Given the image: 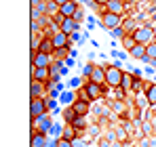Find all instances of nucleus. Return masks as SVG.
Masks as SVG:
<instances>
[{
	"label": "nucleus",
	"mask_w": 156,
	"mask_h": 147,
	"mask_svg": "<svg viewBox=\"0 0 156 147\" xmlns=\"http://www.w3.org/2000/svg\"><path fill=\"white\" fill-rule=\"evenodd\" d=\"M104 95H105V86L97 84V82H91V80H84V84H82V95H80V99H89V101L93 103V101L101 99Z\"/></svg>",
	"instance_id": "nucleus-1"
},
{
	"label": "nucleus",
	"mask_w": 156,
	"mask_h": 147,
	"mask_svg": "<svg viewBox=\"0 0 156 147\" xmlns=\"http://www.w3.org/2000/svg\"><path fill=\"white\" fill-rule=\"evenodd\" d=\"M133 38H135V42L137 44H152V42H156V34L154 29L150 27V25H139L135 32H133Z\"/></svg>",
	"instance_id": "nucleus-2"
},
{
	"label": "nucleus",
	"mask_w": 156,
	"mask_h": 147,
	"mask_svg": "<svg viewBox=\"0 0 156 147\" xmlns=\"http://www.w3.org/2000/svg\"><path fill=\"white\" fill-rule=\"evenodd\" d=\"M122 76H125V72H122L120 67L110 65V67L105 70V86H110V88H120Z\"/></svg>",
	"instance_id": "nucleus-3"
},
{
	"label": "nucleus",
	"mask_w": 156,
	"mask_h": 147,
	"mask_svg": "<svg viewBox=\"0 0 156 147\" xmlns=\"http://www.w3.org/2000/svg\"><path fill=\"white\" fill-rule=\"evenodd\" d=\"M53 124H55V120H51V114H44L40 118H32V130H40V132H47L49 135Z\"/></svg>",
	"instance_id": "nucleus-4"
},
{
	"label": "nucleus",
	"mask_w": 156,
	"mask_h": 147,
	"mask_svg": "<svg viewBox=\"0 0 156 147\" xmlns=\"http://www.w3.org/2000/svg\"><path fill=\"white\" fill-rule=\"evenodd\" d=\"M122 19H125V17H120V15L104 13V15H101V25H104L108 32H112V29H116V27H120V25H122Z\"/></svg>",
	"instance_id": "nucleus-5"
},
{
	"label": "nucleus",
	"mask_w": 156,
	"mask_h": 147,
	"mask_svg": "<svg viewBox=\"0 0 156 147\" xmlns=\"http://www.w3.org/2000/svg\"><path fill=\"white\" fill-rule=\"evenodd\" d=\"M32 65H34V67H51L53 65V55L32 50Z\"/></svg>",
	"instance_id": "nucleus-6"
},
{
	"label": "nucleus",
	"mask_w": 156,
	"mask_h": 147,
	"mask_svg": "<svg viewBox=\"0 0 156 147\" xmlns=\"http://www.w3.org/2000/svg\"><path fill=\"white\" fill-rule=\"evenodd\" d=\"M44 114H49L44 99H32V101H30V116H32V118H40V116H44Z\"/></svg>",
	"instance_id": "nucleus-7"
},
{
	"label": "nucleus",
	"mask_w": 156,
	"mask_h": 147,
	"mask_svg": "<svg viewBox=\"0 0 156 147\" xmlns=\"http://www.w3.org/2000/svg\"><path fill=\"white\" fill-rule=\"evenodd\" d=\"M30 97H32V99H47V97H49L44 82L32 80V82H30Z\"/></svg>",
	"instance_id": "nucleus-8"
},
{
	"label": "nucleus",
	"mask_w": 156,
	"mask_h": 147,
	"mask_svg": "<svg viewBox=\"0 0 156 147\" xmlns=\"http://www.w3.org/2000/svg\"><path fill=\"white\" fill-rule=\"evenodd\" d=\"M30 76H32V80L49 82L51 80V67H34V65H30Z\"/></svg>",
	"instance_id": "nucleus-9"
},
{
	"label": "nucleus",
	"mask_w": 156,
	"mask_h": 147,
	"mask_svg": "<svg viewBox=\"0 0 156 147\" xmlns=\"http://www.w3.org/2000/svg\"><path fill=\"white\" fill-rule=\"evenodd\" d=\"M47 145H49V135L47 132H40V130H32L30 147H47Z\"/></svg>",
	"instance_id": "nucleus-10"
},
{
	"label": "nucleus",
	"mask_w": 156,
	"mask_h": 147,
	"mask_svg": "<svg viewBox=\"0 0 156 147\" xmlns=\"http://www.w3.org/2000/svg\"><path fill=\"white\" fill-rule=\"evenodd\" d=\"M51 40H53L55 50H57V49H70V36H68V34H63L61 29H59L57 34H53Z\"/></svg>",
	"instance_id": "nucleus-11"
},
{
	"label": "nucleus",
	"mask_w": 156,
	"mask_h": 147,
	"mask_svg": "<svg viewBox=\"0 0 156 147\" xmlns=\"http://www.w3.org/2000/svg\"><path fill=\"white\" fill-rule=\"evenodd\" d=\"M78 27H80V23H78L74 17H70V19H66L63 23L59 25V29L63 32V34H68V36H72V34H76L78 32Z\"/></svg>",
	"instance_id": "nucleus-12"
},
{
	"label": "nucleus",
	"mask_w": 156,
	"mask_h": 147,
	"mask_svg": "<svg viewBox=\"0 0 156 147\" xmlns=\"http://www.w3.org/2000/svg\"><path fill=\"white\" fill-rule=\"evenodd\" d=\"M72 107H74V111H76L80 118H84V116L89 114V109H91V101H89V99H76V103H74Z\"/></svg>",
	"instance_id": "nucleus-13"
},
{
	"label": "nucleus",
	"mask_w": 156,
	"mask_h": 147,
	"mask_svg": "<svg viewBox=\"0 0 156 147\" xmlns=\"http://www.w3.org/2000/svg\"><path fill=\"white\" fill-rule=\"evenodd\" d=\"M104 9H105V13H114V15H120V17H122V13H125V2H122V0H110Z\"/></svg>",
	"instance_id": "nucleus-14"
},
{
	"label": "nucleus",
	"mask_w": 156,
	"mask_h": 147,
	"mask_svg": "<svg viewBox=\"0 0 156 147\" xmlns=\"http://www.w3.org/2000/svg\"><path fill=\"white\" fill-rule=\"evenodd\" d=\"M89 80H91V82H97V84H101V86H105V70L99 67V65H95L93 72H91V76H89Z\"/></svg>",
	"instance_id": "nucleus-15"
},
{
	"label": "nucleus",
	"mask_w": 156,
	"mask_h": 147,
	"mask_svg": "<svg viewBox=\"0 0 156 147\" xmlns=\"http://www.w3.org/2000/svg\"><path fill=\"white\" fill-rule=\"evenodd\" d=\"M78 9H80V6H78V2L72 0V2H68V4H63V6H59V13H61L63 17H68V19H70V17H74V15H76Z\"/></svg>",
	"instance_id": "nucleus-16"
},
{
	"label": "nucleus",
	"mask_w": 156,
	"mask_h": 147,
	"mask_svg": "<svg viewBox=\"0 0 156 147\" xmlns=\"http://www.w3.org/2000/svg\"><path fill=\"white\" fill-rule=\"evenodd\" d=\"M129 55L133 57V59H137V61H144V59L148 57V46H146V44H137Z\"/></svg>",
	"instance_id": "nucleus-17"
},
{
	"label": "nucleus",
	"mask_w": 156,
	"mask_h": 147,
	"mask_svg": "<svg viewBox=\"0 0 156 147\" xmlns=\"http://www.w3.org/2000/svg\"><path fill=\"white\" fill-rule=\"evenodd\" d=\"M61 118H63L66 124H74V120L78 118V114L74 111V107L70 105V107H63V109H61Z\"/></svg>",
	"instance_id": "nucleus-18"
},
{
	"label": "nucleus",
	"mask_w": 156,
	"mask_h": 147,
	"mask_svg": "<svg viewBox=\"0 0 156 147\" xmlns=\"http://www.w3.org/2000/svg\"><path fill=\"white\" fill-rule=\"evenodd\" d=\"M146 99H148V103L152 107H156V82L146 84Z\"/></svg>",
	"instance_id": "nucleus-19"
},
{
	"label": "nucleus",
	"mask_w": 156,
	"mask_h": 147,
	"mask_svg": "<svg viewBox=\"0 0 156 147\" xmlns=\"http://www.w3.org/2000/svg\"><path fill=\"white\" fill-rule=\"evenodd\" d=\"M120 46L127 50V53H131V50L137 46V42H135V38H133V34H127L122 40H120Z\"/></svg>",
	"instance_id": "nucleus-20"
},
{
	"label": "nucleus",
	"mask_w": 156,
	"mask_h": 147,
	"mask_svg": "<svg viewBox=\"0 0 156 147\" xmlns=\"http://www.w3.org/2000/svg\"><path fill=\"white\" fill-rule=\"evenodd\" d=\"M76 128L72 126V124H66L63 126V135H61V139H68V141H76Z\"/></svg>",
	"instance_id": "nucleus-21"
},
{
	"label": "nucleus",
	"mask_w": 156,
	"mask_h": 147,
	"mask_svg": "<svg viewBox=\"0 0 156 147\" xmlns=\"http://www.w3.org/2000/svg\"><path fill=\"white\" fill-rule=\"evenodd\" d=\"M63 126H66V124H61V122L53 124V128L49 130V139H61V135H63Z\"/></svg>",
	"instance_id": "nucleus-22"
},
{
	"label": "nucleus",
	"mask_w": 156,
	"mask_h": 147,
	"mask_svg": "<svg viewBox=\"0 0 156 147\" xmlns=\"http://www.w3.org/2000/svg\"><path fill=\"white\" fill-rule=\"evenodd\" d=\"M59 101H61V103H66V105L70 107V105H74V103H76V97H74V93H72V91H66V93H61V95H59Z\"/></svg>",
	"instance_id": "nucleus-23"
},
{
	"label": "nucleus",
	"mask_w": 156,
	"mask_h": 147,
	"mask_svg": "<svg viewBox=\"0 0 156 147\" xmlns=\"http://www.w3.org/2000/svg\"><path fill=\"white\" fill-rule=\"evenodd\" d=\"M133 78H135V76H131V74H125V76H122V84H120V88H122V91H127V93H129L131 88H133Z\"/></svg>",
	"instance_id": "nucleus-24"
},
{
	"label": "nucleus",
	"mask_w": 156,
	"mask_h": 147,
	"mask_svg": "<svg viewBox=\"0 0 156 147\" xmlns=\"http://www.w3.org/2000/svg\"><path fill=\"white\" fill-rule=\"evenodd\" d=\"M57 13H59L57 2H55V0H47V15H49V17H55Z\"/></svg>",
	"instance_id": "nucleus-25"
},
{
	"label": "nucleus",
	"mask_w": 156,
	"mask_h": 147,
	"mask_svg": "<svg viewBox=\"0 0 156 147\" xmlns=\"http://www.w3.org/2000/svg\"><path fill=\"white\" fill-rule=\"evenodd\" d=\"M137 27H139V25H135V21H133V19H122V29H125L127 34H133Z\"/></svg>",
	"instance_id": "nucleus-26"
},
{
	"label": "nucleus",
	"mask_w": 156,
	"mask_h": 147,
	"mask_svg": "<svg viewBox=\"0 0 156 147\" xmlns=\"http://www.w3.org/2000/svg\"><path fill=\"white\" fill-rule=\"evenodd\" d=\"M44 103H47V111H55V114L59 111V109H57V99L47 97V99H44Z\"/></svg>",
	"instance_id": "nucleus-27"
},
{
	"label": "nucleus",
	"mask_w": 156,
	"mask_h": 147,
	"mask_svg": "<svg viewBox=\"0 0 156 147\" xmlns=\"http://www.w3.org/2000/svg\"><path fill=\"white\" fill-rule=\"evenodd\" d=\"M110 34H112V38H116V40H122V38L127 36V32L122 29V25H120V27H116V29H112Z\"/></svg>",
	"instance_id": "nucleus-28"
},
{
	"label": "nucleus",
	"mask_w": 156,
	"mask_h": 147,
	"mask_svg": "<svg viewBox=\"0 0 156 147\" xmlns=\"http://www.w3.org/2000/svg\"><path fill=\"white\" fill-rule=\"evenodd\" d=\"M72 126H74V128H76V130H84V128H87V120H84V118H80V116H78L76 120H74V124H72Z\"/></svg>",
	"instance_id": "nucleus-29"
},
{
	"label": "nucleus",
	"mask_w": 156,
	"mask_h": 147,
	"mask_svg": "<svg viewBox=\"0 0 156 147\" xmlns=\"http://www.w3.org/2000/svg\"><path fill=\"white\" fill-rule=\"evenodd\" d=\"M70 53V49H57L55 53H53V57H57L59 61H66V55Z\"/></svg>",
	"instance_id": "nucleus-30"
},
{
	"label": "nucleus",
	"mask_w": 156,
	"mask_h": 147,
	"mask_svg": "<svg viewBox=\"0 0 156 147\" xmlns=\"http://www.w3.org/2000/svg\"><path fill=\"white\" fill-rule=\"evenodd\" d=\"M82 84H84V82H82L80 78H72V80H70V88H72V91H78V88H82Z\"/></svg>",
	"instance_id": "nucleus-31"
},
{
	"label": "nucleus",
	"mask_w": 156,
	"mask_h": 147,
	"mask_svg": "<svg viewBox=\"0 0 156 147\" xmlns=\"http://www.w3.org/2000/svg\"><path fill=\"white\" fill-rule=\"evenodd\" d=\"M131 91H133V93H139V91H141V78H139V76L133 78V88H131Z\"/></svg>",
	"instance_id": "nucleus-32"
},
{
	"label": "nucleus",
	"mask_w": 156,
	"mask_h": 147,
	"mask_svg": "<svg viewBox=\"0 0 156 147\" xmlns=\"http://www.w3.org/2000/svg\"><path fill=\"white\" fill-rule=\"evenodd\" d=\"M148 57H150L152 61H156V42L148 44Z\"/></svg>",
	"instance_id": "nucleus-33"
},
{
	"label": "nucleus",
	"mask_w": 156,
	"mask_h": 147,
	"mask_svg": "<svg viewBox=\"0 0 156 147\" xmlns=\"http://www.w3.org/2000/svg\"><path fill=\"white\" fill-rule=\"evenodd\" d=\"M57 147H74V141H68V139H57Z\"/></svg>",
	"instance_id": "nucleus-34"
},
{
	"label": "nucleus",
	"mask_w": 156,
	"mask_h": 147,
	"mask_svg": "<svg viewBox=\"0 0 156 147\" xmlns=\"http://www.w3.org/2000/svg\"><path fill=\"white\" fill-rule=\"evenodd\" d=\"M93 67H95V65H91V63H89V65H84V70H82L84 80H89V76H91V72H93Z\"/></svg>",
	"instance_id": "nucleus-35"
},
{
	"label": "nucleus",
	"mask_w": 156,
	"mask_h": 147,
	"mask_svg": "<svg viewBox=\"0 0 156 147\" xmlns=\"http://www.w3.org/2000/svg\"><path fill=\"white\" fill-rule=\"evenodd\" d=\"M74 19H76L78 23H82V19H84V13H82V9H78L76 15H74Z\"/></svg>",
	"instance_id": "nucleus-36"
},
{
	"label": "nucleus",
	"mask_w": 156,
	"mask_h": 147,
	"mask_svg": "<svg viewBox=\"0 0 156 147\" xmlns=\"http://www.w3.org/2000/svg\"><path fill=\"white\" fill-rule=\"evenodd\" d=\"M44 2H47V0H30V6H32V9H38V6L44 4Z\"/></svg>",
	"instance_id": "nucleus-37"
},
{
	"label": "nucleus",
	"mask_w": 156,
	"mask_h": 147,
	"mask_svg": "<svg viewBox=\"0 0 156 147\" xmlns=\"http://www.w3.org/2000/svg\"><path fill=\"white\" fill-rule=\"evenodd\" d=\"M108 2H110V0H95V4H97V6H105Z\"/></svg>",
	"instance_id": "nucleus-38"
},
{
	"label": "nucleus",
	"mask_w": 156,
	"mask_h": 147,
	"mask_svg": "<svg viewBox=\"0 0 156 147\" xmlns=\"http://www.w3.org/2000/svg\"><path fill=\"white\" fill-rule=\"evenodd\" d=\"M57 2V6H63V4H68V2H72V0H55Z\"/></svg>",
	"instance_id": "nucleus-39"
}]
</instances>
